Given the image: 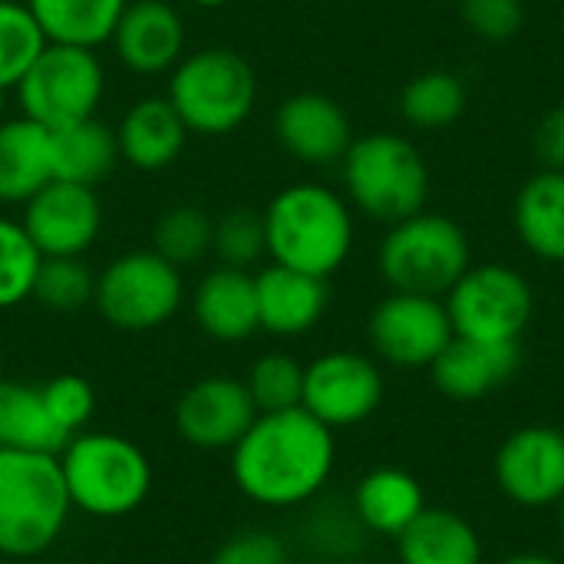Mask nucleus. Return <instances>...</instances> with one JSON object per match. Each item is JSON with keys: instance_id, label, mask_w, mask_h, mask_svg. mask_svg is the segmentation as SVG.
Wrapping results in <instances>:
<instances>
[{"instance_id": "14", "label": "nucleus", "mask_w": 564, "mask_h": 564, "mask_svg": "<svg viewBox=\"0 0 564 564\" xmlns=\"http://www.w3.org/2000/svg\"><path fill=\"white\" fill-rule=\"evenodd\" d=\"M496 486L522 509L564 499V433L558 426H522L496 453Z\"/></svg>"}, {"instance_id": "29", "label": "nucleus", "mask_w": 564, "mask_h": 564, "mask_svg": "<svg viewBox=\"0 0 564 564\" xmlns=\"http://www.w3.org/2000/svg\"><path fill=\"white\" fill-rule=\"evenodd\" d=\"M466 109V86L456 73L430 69L410 79L400 96V112L406 122L420 129H443L453 126Z\"/></svg>"}, {"instance_id": "12", "label": "nucleus", "mask_w": 564, "mask_h": 564, "mask_svg": "<svg viewBox=\"0 0 564 564\" xmlns=\"http://www.w3.org/2000/svg\"><path fill=\"white\" fill-rule=\"evenodd\" d=\"M383 400V377L373 360L354 350H330L304 367L301 406L327 430L370 420Z\"/></svg>"}, {"instance_id": "37", "label": "nucleus", "mask_w": 564, "mask_h": 564, "mask_svg": "<svg viewBox=\"0 0 564 564\" xmlns=\"http://www.w3.org/2000/svg\"><path fill=\"white\" fill-rule=\"evenodd\" d=\"M463 17L476 36L502 43L522 30L525 7L522 0H463Z\"/></svg>"}, {"instance_id": "21", "label": "nucleus", "mask_w": 564, "mask_h": 564, "mask_svg": "<svg viewBox=\"0 0 564 564\" xmlns=\"http://www.w3.org/2000/svg\"><path fill=\"white\" fill-rule=\"evenodd\" d=\"M116 142L122 162H129L132 169L162 172L182 155L188 142V126L182 122L169 96H145L132 102L119 119Z\"/></svg>"}, {"instance_id": "19", "label": "nucleus", "mask_w": 564, "mask_h": 564, "mask_svg": "<svg viewBox=\"0 0 564 564\" xmlns=\"http://www.w3.org/2000/svg\"><path fill=\"white\" fill-rule=\"evenodd\" d=\"M258 324L274 337H301L321 324L330 291L327 278H314L284 264H268L254 274Z\"/></svg>"}, {"instance_id": "41", "label": "nucleus", "mask_w": 564, "mask_h": 564, "mask_svg": "<svg viewBox=\"0 0 564 564\" xmlns=\"http://www.w3.org/2000/svg\"><path fill=\"white\" fill-rule=\"evenodd\" d=\"M195 7H205V10H218V7H225L228 0H192Z\"/></svg>"}, {"instance_id": "13", "label": "nucleus", "mask_w": 564, "mask_h": 564, "mask_svg": "<svg viewBox=\"0 0 564 564\" xmlns=\"http://www.w3.org/2000/svg\"><path fill=\"white\" fill-rule=\"evenodd\" d=\"M20 225L43 258H83L102 228L96 188L53 178L23 202Z\"/></svg>"}, {"instance_id": "35", "label": "nucleus", "mask_w": 564, "mask_h": 564, "mask_svg": "<svg viewBox=\"0 0 564 564\" xmlns=\"http://www.w3.org/2000/svg\"><path fill=\"white\" fill-rule=\"evenodd\" d=\"M212 251L218 254L221 264L248 271L268 254V238H264V218L251 208H231L215 221V238Z\"/></svg>"}, {"instance_id": "24", "label": "nucleus", "mask_w": 564, "mask_h": 564, "mask_svg": "<svg viewBox=\"0 0 564 564\" xmlns=\"http://www.w3.org/2000/svg\"><path fill=\"white\" fill-rule=\"evenodd\" d=\"M426 509V496L416 476H410L406 469H373L357 482L354 492V516L364 529L377 532V535H390L397 539L403 529H410L416 522V516Z\"/></svg>"}, {"instance_id": "5", "label": "nucleus", "mask_w": 564, "mask_h": 564, "mask_svg": "<svg viewBox=\"0 0 564 564\" xmlns=\"http://www.w3.org/2000/svg\"><path fill=\"white\" fill-rule=\"evenodd\" d=\"M165 96L188 132L228 135L254 112L258 79L241 53L228 46H205L175 63Z\"/></svg>"}, {"instance_id": "2", "label": "nucleus", "mask_w": 564, "mask_h": 564, "mask_svg": "<svg viewBox=\"0 0 564 564\" xmlns=\"http://www.w3.org/2000/svg\"><path fill=\"white\" fill-rule=\"evenodd\" d=\"M261 218L268 258L314 278H330L354 248L350 208L327 185L294 182L268 202Z\"/></svg>"}, {"instance_id": "30", "label": "nucleus", "mask_w": 564, "mask_h": 564, "mask_svg": "<svg viewBox=\"0 0 564 564\" xmlns=\"http://www.w3.org/2000/svg\"><path fill=\"white\" fill-rule=\"evenodd\" d=\"M212 238L215 221L198 205H172L152 225V251L172 261L175 268L198 264L205 254H212Z\"/></svg>"}, {"instance_id": "31", "label": "nucleus", "mask_w": 564, "mask_h": 564, "mask_svg": "<svg viewBox=\"0 0 564 564\" xmlns=\"http://www.w3.org/2000/svg\"><path fill=\"white\" fill-rule=\"evenodd\" d=\"M46 50V36L23 0H0V86L17 89L36 56Z\"/></svg>"}, {"instance_id": "11", "label": "nucleus", "mask_w": 564, "mask_h": 564, "mask_svg": "<svg viewBox=\"0 0 564 564\" xmlns=\"http://www.w3.org/2000/svg\"><path fill=\"white\" fill-rule=\"evenodd\" d=\"M367 337L393 367H433V360L456 337L449 311L440 297L393 291L370 314Z\"/></svg>"}, {"instance_id": "44", "label": "nucleus", "mask_w": 564, "mask_h": 564, "mask_svg": "<svg viewBox=\"0 0 564 564\" xmlns=\"http://www.w3.org/2000/svg\"><path fill=\"white\" fill-rule=\"evenodd\" d=\"M0 564H17V562H10V558H3V555H0Z\"/></svg>"}, {"instance_id": "6", "label": "nucleus", "mask_w": 564, "mask_h": 564, "mask_svg": "<svg viewBox=\"0 0 564 564\" xmlns=\"http://www.w3.org/2000/svg\"><path fill=\"white\" fill-rule=\"evenodd\" d=\"M340 162L347 195L367 218L397 225L423 212L430 195V169L410 139L370 132L354 139Z\"/></svg>"}, {"instance_id": "8", "label": "nucleus", "mask_w": 564, "mask_h": 564, "mask_svg": "<svg viewBox=\"0 0 564 564\" xmlns=\"http://www.w3.org/2000/svg\"><path fill=\"white\" fill-rule=\"evenodd\" d=\"M185 301L182 268L152 248L126 251L96 274L93 304L106 324L129 334H145L169 324Z\"/></svg>"}, {"instance_id": "42", "label": "nucleus", "mask_w": 564, "mask_h": 564, "mask_svg": "<svg viewBox=\"0 0 564 564\" xmlns=\"http://www.w3.org/2000/svg\"><path fill=\"white\" fill-rule=\"evenodd\" d=\"M3 116H7V89L0 86V122H3Z\"/></svg>"}, {"instance_id": "40", "label": "nucleus", "mask_w": 564, "mask_h": 564, "mask_svg": "<svg viewBox=\"0 0 564 564\" xmlns=\"http://www.w3.org/2000/svg\"><path fill=\"white\" fill-rule=\"evenodd\" d=\"M499 564H562L555 562L552 555H539V552H522V555H512V558H506V562Z\"/></svg>"}, {"instance_id": "17", "label": "nucleus", "mask_w": 564, "mask_h": 564, "mask_svg": "<svg viewBox=\"0 0 564 564\" xmlns=\"http://www.w3.org/2000/svg\"><path fill=\"white\" fill-rule=\"evenodd\" d=\"M274 135L281 149L304 165L340 162L354 142L344 106L324 93H294L274 112Z\"/></svg>"}, {"instance_id": "23", "label": "nucleus", "mask_w": 564, "mask_h": 564, "mask_svg": "<svg viewBox=\"0 0 564 564\" xmlns=\"http://www.w3.org/2000/svg\"><path fill=\"white\" fill-rule=\"evenodd\" d=\"M400 564H482V539L453 509H423L410 529L397 535Z\"/></svg>"}, {"instance_id": "39", "label": "nucleus", "mask_w": 564, "mask_h": 564, "mask_svg": "<svg viewBox=\"0 0 564 564\" xmlns=\"http://www.w3.org/2000/svg\"><path fill=\"white\" fill-rule=\"evenodd\" d=\"M535 155L542 162V169H552V172H564V106L552 109L539 129H535Z\"/></svg>"}, {"instance_id": "4", "label": "nucleus", "mask_w": 564, "mask_h": 564, "mask_svg": "<svg viewBox=\"0 0 564 564\" xmlns=\"http://www.w3.org/2000/svg\"><path fill=\"white\" fill-rule=\"evenodd\" d=\"M59 459L73 509L89 519L132 516L152 492V463L132 440L119 433H76Z\"/></svg>"}, {"instance_id": "16", "label": "nucleus", "mask_w": 564, "mask_h": 564, "mask_svg": "<svg viewBox=\"0 0 564 564\" xmlns=\"http://www.w3.org/2000/svg\"><path fill=\"white\" fill-rule=\"evenodd\" d=\"M109 43L129 73H172L185 56V23L169 0H129Z\"/></svg>"}, {"instance_id": "43", "label": "nucleus", "mask_w": 564, "mask_h": 564, "mask_svg": "<svg viewBox=\"0 0 564 564\" xmlns=\"http://www.w3.org/2000/svg\"><path fill=\"white\" fill-rule=\"evenodd\" d=\"M558 519H562V532H564V499L558 502Z\"/></svg>"}, {"instance_id": "32", "label": "nucleus", "mask_w": 564, "mask_h": 564, "mask_svg": "<svg viewBox=\"0 0 564 564\" xmlns=\"http://www.w3.org/2000/svg\"><path fill=\"white\" fill-rule=\"evenodd\" d=\"M96 294V274L86 268L83 258H43L36 281H33V301H40L46 311L73 314L93 304Z\"/></svg>"}, {"instance_id": "10", "label": "nucleus", "mask_w": 564, "mask_h": 564, "mask_svg": "<svg viewBox=\"0 0 564 564\" xmlns=\"http://www.w3.org/2000/svg\"><path fill=\"white\" fill-rule=\"evenodd\" d=\"M446 311L456 337L519 340L532 321V288L506 264H479L453 284Z\"/></svg>"}, {"instance_id": "3", "label": "nucleus", "mask_w": 564, "mask_h": 564, "mask_svg": "<svg viewBox=\"0 0 564 564\" xmlns=\"http://www.w3.org/2000/svg\"><path fill=\"white\" fill-rule=\"evenodd\" d=\"M73 502L59 473V459L46 453L0 449V555L30 562L50 552Z\"/></svg>"}, {"instance_id": "15", "label": "nucleus", "mask_w": 564, "mask_h": 564, "mask_svg": "<svg viewBox=\"0 0 564 564\" xmlns=\"http://www.w3.org/2000/svg\"><path fill=\"white\" fill-rule=\"evenodd\" d=\"M175 433L195 449H235L258 420V406L235 377H202L175 403Z\"/></svg>"}, {"instance_id": "18", "label": "nucleus", "mask_w": 564, "mask_h": 564, "mask_svg": "<svg viewBox=\"0 0 564 564\" xmlns=\"http://www.w3.org/2000/svg\"><path fill=\"white\" fill-rule=\"evenodd\" d=\"M522 364L519 340H476L453 337L433 360V383L449 400L469 403L506 387Z\"/></svg>"}, {"instance_id": "27", "label": "nucleus", "mask_w": 564, "mask_h": 564, "mask_svg": "<svg viewBox=\"0 0 564 564\" xmlns=\"http://www.w3.org/2000/svg\"><path fill=\"white\" fill-rule=\"evenodd\" d=\"M516 228L542 261H564V172L542 169L516 198Z\"/></svg>"}, {"instance_id": "33", "label": "nucleus", "mask_w": 564, "mask_h": 564, "mask_svg": "<svg viewBox=\"0 0 564 564\" xmlns=\"http://www.w3.org/2000/svg\"><path fill=\"white\" fill-rule=\"evenodd\" d=\"M43 254L17 218L0 215V311L33 297V281Z\"/></svg>"}, {"instance_id": "7", "label": "nucleus", "mask_w": 564, "mask_h": 564, "mask_svg": "<svg viewBox=\"0 0 564 564\" xmlns=\"http://www.w3.org/2000/svg\"><path fill=\"white\" fill-rule=\"evenodd\" d=\"M377 261L393 291L443 297L469 271V241L453 218L420 212L390 228Z\"/></svg>"}, {"instance_id": "22", "label": "nucleus", "mask_w": 564, "mask_h": 564, "mask_svg": "<svg viewBox=\"0 0 564 564\" xmlns=\"http://www.w3.org/2000/svg\"><path fill=\"white\" fill-rule=\"evenodd\" d=\"M53 182V132L26 116L0 122V202L23 205Z\"/></svg>"}, {"instance_id": "9", "label": "nucleus", "mask_w": 564, "mask_h": 564, "mask_svg": "<svg viewBox=\"0 0 564 564\" xmlns=\"http://www.w3.org/2000/svg\"><path fill=\"white\" fill-rule=\"evenodd\" d=\"M106 93V69L96 50L46 43L26 76L17 83V102L26 119L63 129L96 116Z\"/></svg>"}, {"instance_id": "26", "label": "nucleus", "mask_w": 564, "mask_h": 564, "mask_svg": "<svg viewBox=\"0 0 564 564\" xmlns=\"http://www.w3.org/2000/svg\"><path fill=\"white\" fill-rule=\"evenodd\" d=\"M40 23L46 43L99 50L112 40V30L129 0H23Z\"/></svg>"}, {"instance_id": "38", "label": "nucleus", "mask_w": 564, "mask_h": 564, "mask_svg": "<svg viewBox=\"0 0 564 564\" xmlns=\"http://www.w3.org/2000/svg\"><path fill=\"white\" fill-rule=\"evenodd\" d=\"M212 564H291L288 545L264 529H248L221 542V549L212 555Z\"/></svg>"}, {"instance_id": "34", "label": "nucleus", "mask_w": 564, "mask_h": 564, "mask_svg": "<svg viewBox=\"0 0 564 564\" xmlns=\"http://www.w3.org/2000/svg\"><path fill=\"white\" fill-rule=\"evenodd\" d=\"M245 387L258 413L294 410L304 400V367L291 354H264L251 364Z\"/></svg>"}, {"instance_id": "36", "label": "nucleus", "mask_w": 564, "mask_h": 564, "mask_svg": "<svg viewBox=\"0 0 564 564\" xmlns=\"http://www.w3.org/2000/svg\"><path fill=\"white\" fill-rule=\"evenodd\" d=\"M40 397L53 416V423L73 440L83 433L96 413V390L86 377L79 373H56L46 383H40Z\"/></svg>"}, {"instance_id": "20", "label": "nucleus", "mask_w": 564, "mask_h": 564, "mask_svg": "<svg viewBox=\"0 0 564 564\" xmlns=\"http://www.w3.org/2000/svg\"><path fill=\"white\" fill-rule=\"evenodd\" d=\"M192 317L198 330L218 344L248 340L254 330H261L254 274L228 264L212 268L192 294Z\"/></svg>"}, {"instance_id": "28", "label": "nucleus", "mask_w": 564, "mask_h": 564, "mask_svg": "<svg viewBox=\"0 0 564 564\" xmlns=\"http://www.w3.org/2000/svg\"><path fill=\"white\" fill-rule=\"evenodd\" d=\"M69 436L53 423L40 387L0 380V449L59 456Z\"/></svg>"}, {"instance_id": "1", "label": "nucleus", "mask_w": 564, "mask_h": 564, "mask_svg": "<svg viewBox=\"0 0 564 564\" xmlns=\"http://www.w3.org/2000/svg\"><path fill=\"white\" fill-rule=\"evenodd\" d=\"M334 459V430L314 420L304 406L258 413L251 430L231 449V479L254 506L294 509L327 486Z\"/></svg>"}, {"instance_id": "25", "label": "nucleus", "mask_w": 564, "mask_h": 564, "mask_svg": "<svg viewBox=\"0 0 564 564\" xmlns=\"http://www.w3.org/2000/svg\"><path fill=\"white\" fill-rule=\"evenodd\" d=\"M50 132H53V178L96 188L122 162L116 129L99 122L96 116Z\"/></svg>"}]
</instances>
